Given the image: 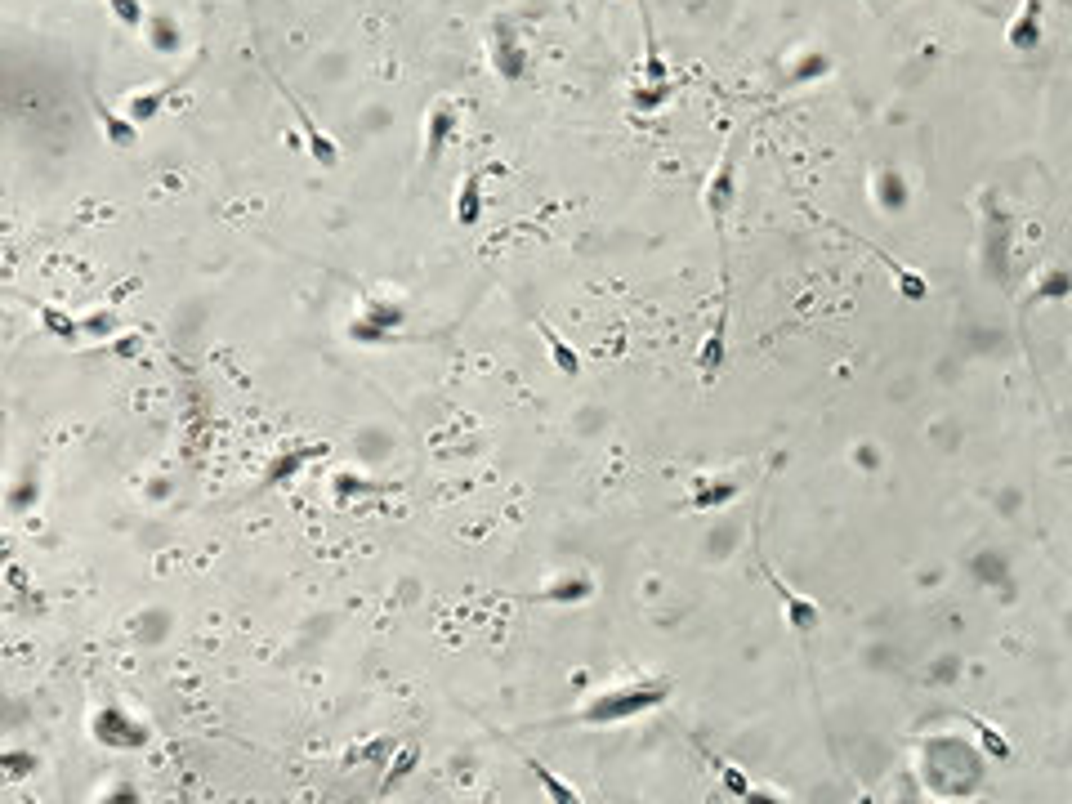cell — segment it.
I'll use <instances>...</instances> for the list:
<instances>
[{"label":"cell","instance_id":"cell-1","mask_svg":"<svg viewBox=\"0 0 1072 804\" xmlns=\"http://www.w3.org/2000/svg\"><path fill=\"white\" fill-rule=\"evenodd\" d=\"M666 697H670V684H662V679L621 684V688H608V693H599L595 702L581 711V720H586V724H617V720H630V715L653 711V706H662Z\"/></svg>","mask_w":1072,"mask_h":804},{"label":"cell","instance_id":"cell-2","mask_svg":"<svg viewBox=\"0 0 1072 804\" xmlns=\"http://www.w3.org/2000/svg\"><path fill=\"white\" fill-rule=\"evenodd\" d=\"M456 130H461V108L452 99H434V108L425 117V166H438V157L456 139Z\"/></svg>","mask_w":1072,"mask_h":804},{"label":"cell","instance_id":"cell-3","mask_svg":"<svg viewBox=\"0 0 1072 804\" xmlns=\"http://www.w3.org/2000/svg\"><path fill=\"white\" fill-rule=\"evenodd\" d=\"M398 327H402V309H398V304L376 300V295H371V300L362 304V313H358V318H353L349 335H353V340L380 344V340H389V335H394Z\"/></svg>","mask_w":1072,"mask_h":804},{"label":"cell","instance_id":"cell-4","mask_svg":"<svg viewBox=\"0 0 1072 804\" xmlns=\"http://www.w3.org/2000/svg\"><path fill=\"white\" fill-rule=\"evenodd\" d=\"M733 161H737V134L720 148V161H715L711 170V184H706V210H711L715 219H724L733 210V197H737V179H733Z\"/></svg>","mask_w":1072,"mask_h":804},{"label":"cell","instance_id":"cell-5","mask_svg":"<svg viewBox=\"0 0 1072 804\" xmlns=\"http://www.w3.org/2000/svg\"><path fill=\"white\" fill-rule=\"evenodd\" d=\"M90 729H94V737H99V742H108L112 751H134V746L148 742V729H143L139 720H130L126 711H117V706H108V711L94 715Z\"/></svg>","mask_w":1072,"mask_h":804},{"label":"cell","instance_id":"cell-6","mask_svg":"<svg viewBox=\"0 0 1072 804\" xmlns=\"http://www.w3.org/2000/svg\"><path fill=\"white\" fill-rule=\"evenodd\" d=\"M175 90H179V76H170V81H161V85H148V90H130L126 103H121V112H126L134 126H148V121H157L161 112H166V103Z\"/></svg>","mask_w":1072,"mask_h":804},{"label":"cell","instance_id":"cell-7","mask_svg":"<svg viewBox=\"0 0 1072 804\" xmlns=\"http://www.w3.org/2000/svg\"><path fill=\"white\" fill-rule=\"evenodd\" d=\"M273 85H277V90H282V94H286V103H291V112H295V121H300V130H304V139H309V152H313V157H318V161H322V166H335V161H340V148H335V139H331V134H327V130H318V121H313V117H309V108H304V103H300V99H295V94H291V90H286V85H282V81H277V76H273Z\"/></svg>","mask_w":1072,"mask_h":804},{"label":"cell","instance_id":"cell-8","mask_svg":"<svg viewBox=\"0 0 1072 804\" xmlns=\"http://www.w3.org/2000/svg\"><path fill=\"white\" fill-rule=\"evenodd\" d=\"M90 108H94V121H99L103 139H108L112 148H134V139H139V126H134V121L126 117V112L108 108V103H103L94 90H90Z\"/></svg>","mask_w":1072,"mask_h":804},{"label":"cell","instance_id":"cell-9","mask_svg":"<svg viewBox=\"0 0 1072 804\" xmlns=\"http://www.w3.org/2000/svg\"><path fill=\"white\" fill-rule=\"evenodd\" d=\"M492 63H496V72H501L505 81H519V76L528 72V50L519 45V36H514L510 27H496V36H492Z\"/></svg>","mask_w":1072,"mask_h":804},{"label":"cell","instance_id":"cell-10","mask_svg":"<svg viewBox=\"0 0 1072 804\" xmlns=\"http://www.w3.org/2000/svg\"><path fill=\"white\" fill-rule=\"evenodd\" d=\"M1005 41H1010V50L1028 54L1041 45V0H1023L1019 14L1010 18V32H1005Z\"/></svg>","mask_w":1072,"mask_h":804},{"label":"cell","instance_id":"cell-11","mask_svg":"<svg viewBox=\"0 0 1072 804\" xmlns=\"http://www.w3.org/2000/svg\"><path fill=\"white\" fill-rule=\"evenodd\" d=\"M724 353H729V304L715 313V331L706 335V344L697 349V367H702V380L711 385L715 371L724 367Z\"/></svg>","mask_w":1072,"mask_h":804},{"label":"cell","instance_id":"cell-12","mask_svg":"<svg viewBox=\"0 0 1072 804\" xmlns=\"http://www.w3.org/2000/svg\"><path fill=\"white\" fill-rule=\"evenodd\" d=\"M769 581H773V590H778V599H782V612H787V621L800 630V635H809V630H818L822 626V612H818V603L813 599H804L796 595L791 586H782L778 581V572H769Z\"/></svg>","mask_w":1072,"mask_h":804},{"label":"cell","instance_id":"cell-13","mask_svg":"<svg viewBox=\"0 0 1072 804\" xmlns=\"http://www.w3.org/2000/svg\"><path fill=\"white\" fill-rule=\"evenodd\" d=\"M452 215H456V224L461 228H474L478 219H483V175H478V170L474 175H465V184L456 188V210Z\"/></svg>","mask_w":1072,"mask_h":804},{"label":"cell","instance_id":"cell-14","mask_svg":"<svg viewBox=\"0 0 1072 804\" xmlns=\"http://www.w3.org/2000/svg\"><path fill=\"white\" fill-rule=\"evenodd\" d=\"M536 331H541V340H545V349H550V362H554V367H559L563 376H577V371H581V353L572 349V344L563 340V335L554 331L545 318H536Z\"/></svg>","mask_w":1072,"mask_h":804},{"label":"cell","instance_id":"cell-15","mask_svg":"<svg viewBox=\"0 0 1072 804\" xmlns=\"http://www.w3.org/2000/svg\"><path fill=\"white\" fill-rule=\"evenodd\" d=\"M871 197H876L880 210H903L907 206V184L898 170H876L871 175Z\"/></svg>","mask_w":1072,"mask_h":804},{"label":"cell","instance_id":"cell-16","mask_svg":"<svg viewBox=\"0 0 1072 804\" xmlns=\"http://www.w3.org/2000/svg\"><path fill=\"white\" fill-rule=\"evenodd\" d=\"M523 764H528V769L536 773V782H541V787H545V796H550L554 804H581V796H577V791H572L568 782H563V778H559V773H554V769H545L541 760H532L528 751H523Z\"/></svg>","mask_w":1072,"mask_h":804},{"label":"cell","instance_id":"cell-17","mask_svg":"<svg viewBox=\"0 0 1072 804\" xmlns=\"http://www.w3.org/2000/svg\"><path fill=\"white\" fill-rule=\"evenodd\" d=\"M148 45L157 54H179V45H184V36H179V27H175V18L170 14H157V18H148Z\"/></svg>","mask_w":1072,"mask_h":804},{"label":"cell","instance_id":"cell-18","mask_svg":"<svg viewBox=\"0 0 1072 804\" xmlns=\"http://www.w3.org/2000/svg\"><path fill=\"white\" fill-rule=\"evenodd\" d=\"M863 246H867L871 255H880V260H885V268L898 277V291H903L907 300H925V291H930V286H925V277H921V273H912V268H903L898 260H889V255L880 251V246H871V242H863Z\"/></svg>","mask_w":1072,"mask_h":804},{"label":"cell","instance_id":"cell-19","mask_svg":"<svg viewBox=\"0 0 1072 804\" xmlns=\"http://www.w3.org/2000/svg\"><path fill=\"white\" fill-rule=\"evenodd\" d=\"M36 318H41V327L50 331V335H59V340H76L85 327L72 318V313H59L54 304H36Z\"/></svg>","mask_w":1072,"mask_h":804},{"label":"cell","instance_id":"cell-20","mask_svg":"<svg viewBox=\"0 0 1072 804\" xmlns=\"http://www.w3.org/2000/svg\"><path fill=\"white\" fill-rule=\"evenodd\" d=\"M108 9L126 32H143V27H148V5H143V0H108Z\"/></svg>","mask_w":1072,"mask_h":804},{"label":"cell","instance_id":"cell-21","mask_svg":"<svg viewBox=\"0 0 1072 804\" xmlns=\"http://www.w3.org/2000/svg\"><path fill=\"white\" fill-rule=\"evenodd\" d=\"M670 94H675V85H670V81H644L635 94H630V103H635V108H644V112H657L662 103H670Z\"/></svg>","mask_w":1072,"mask_h":804},{"label":"cell","instance_id":"cell-22","mask_svg":"<svg viewBox=\"0 0 1072 804\" xmlns=\"http://www.w3.org/2000/svg\"><path fill=\"white\" fill-rule=\"evenodd\" d=\"M711 764H715V773H720V778H724V787H729V796H737V800H751V796H760V791L751 787V778H746L742 769H733V764L715 760V755H711Z\"/></svg>","mask_w":1072,"mask_h":804},{"label":"cell","instance_id":"cell-23","mask_svg":"<svg viewBox=\"0 0 1072 804\" xmlns=\"http://www.w3.org/2000/svg\"><path fill=\"white\" fill-rule=\"evenodd\" d=\"M729 496H737V483H733V478H724V483H706V487H697L693 510H711V505H724Z\"/></svg>","mask_w":1072,"mask_h":804},{"label":"cell","instance_id":"cell-24","mask_svg":"<svg viewBox=\"0 0 1072 804\" xmlns=\"http://www.w3.org/2000/svg\"><path fill=\"white\" fill-rule=\"evenodd\" d=\"M590 590H595L590 581H559V586H550L541 599H550V603H577V599H586Z\"/></svg>","mask_w":1072,"mask_h":804},{"label":"cell","instance_id":"cell-25","mask_svg":"<svg viewBox=\"0 0 1072 804\" xmlns=\"http://www.w3.org/2000/svg\"><path fill=\"white\" fill-rule=\"evenodd\" d=\"M970 724H974V729H979L983 746H988V755H1001V760H1005V755H1010V742H1005V737H1001L997 729H992V724H983L979 715H970Z\"/></svg>","mask_w":1072,"mask_h":804},{"label":"cell","instance_id":"cell-26","mask_svg":"<svg viewBox=\"0 0 1072 804\" xmlns=\"http://www.w3.org/2000/svg\"><path fill=\"white\" fill-rule=\"evenodd\" d=\"M81 327H85V331H94V335H103V331L117 327V313H94V318H85Z\"/></svg>","mask_w":1072,"mask_h":804}]
</instances>
